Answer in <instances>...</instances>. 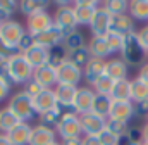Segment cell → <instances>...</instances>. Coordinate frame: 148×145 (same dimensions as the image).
<instances>
[{"label": "cell", "instance_id": "obj_1", "mask_svg": "<svg viewBox=\"0 0 148 145\" xmlns=\"http://www.w3.org/2000/svg\"><path fill=\"white\" fill-rule=\"evenodd\" d=\"M147 54L148 52L140 43L136 31L127 36H124V43H122V50H121V59L127 66H143L145 59H147Z\"/></svg>", "mask_w": 148, "mask_h": 145}, {"label": "cell", "instance_id": "obj_2", "mask_svg": "<svg viewBox=\"0 0 148 145\" xmlns=\"http://www.w3.org/2000/svg\"><path fill=\"white\" fill-rule=\"evenodd\" d=\"M7 109H10L21 123H28L33 121L35 117H38L36 110H35V106H33V99L29 95L24 93V90L21 92H16L10 99H9V104H7Z\"/></svg>", "mask_w": 148, "mask_h": 145}, {"label": "cell", "instance_id": "obj_3", "mask_svg": "<svg viewBox=\"0 0 148 145\" xmlns=\"http://www.w3.org/2000/svg\"><path fill=\"white\" fill-rule=\"evenodd\" d=\"M53 24L67 36L77 30V21L73 10V2H55Z\"/></svg>", "mask_w": 148, "mask_h": 145}, {"label": "cell", "instance_id": "obj_4", "mask_svg": "<svg viewBox=\"0 0 148 145\" xmlns=\"http://www.w3.org/2000/svg\"><path fill=\"white\" fill-rule=\"evenodd\" d=\"M55 133H57V137H60V140L81 138L83 130H81L79 114H76L74 110H64L59 124L55 126Z\"/></svg>", "mask_w": 148, "mask_h": 145}, {"label": "cell", "instance_id": "obj_5", "mask_svg": "<svg viewBox=\"0 0 148 145\" xmlns=\"http://www.w3.org/2000/svg\"><path fill=\"white\" fill-rule=\"evenodd\" d=\"M9 68H10V74L16 85H26L28 81L33 79L35 68L26 61L23 54H16L12 59H9Z\"/></svg>", "mask_w": 148, "mask_h": 145}, {"label": "cell", "instance_id": "obj_6", "mask_svg": "<svg viewBox=\"0 0 148 145\" xmlns=\"http://www.w3.org/2000/svg\"><path fill=\"white\" fill-rule=\"evenodd\" d=\"M98 7H100V3L95 0H76V2H73V10L76 16V21H77V26H90Z\"/></svg>", "mask_w": 148, "mask_h": 145}, {"label": "cell", "instance_id": "obj_7", "mask_svg": "<svg viewBox=\"0 0 148 145\" xmlns=\"http://www.w3.org/2000/svg\"><path fill=\"white\" fill-rule=\"evenodd\" d=\"M52 26H55L53 24V16L50 12H47V10L26 17V31L33 36H36L40 33H43V31H47V30H50Z\"/></svg>", "mask_w": 148, "mask_h": 145}, {"label": "cell", "instance_id": "obj_8", "mask_svg": "<svg viewBox=\"0 0 148 145\" xmlns=\"http://www.w3.org/2000/svg\"><path fill=\"white\" fill-rule=\"evenodd\" d=\"M112 26V14L100 3V7L97 9L91 23H90V31L93 36H105L110 31Z\"/></svg>", "mask_w": 148, "mask_h": 145}, {"label": "cell", "instance_id": "obj_9", "mask_svg": "<svg viewBox=\"0 0 148 145\" xmlns=\"http://www.w3.org/2000/svg\"><path fill=\"white\" fill-rule=\"evenodd\" d=\"M24 35H26V28H24L21 23L14 21V19H10V21L0 24V38H2L7 45H10V47H14V48L17 47V43L21 41V38Z\"/></svg>", "mask_w": 148, "mask_h": 145}, {"label": "cell", "instance_id": "obj_10", "mask_svg": "<svg viewBox=\"0 0 148 145\" xmlns=\"http://www.w3.org/2000/svg\"><path fill=\"white\" fill-rule=\"evenodd\" d=\"M79 121H81V130H83V135H95L98 137L105 128H107V119L95 114V112H86V114H81L79 116Z\"/></svg>", "mask_w": 148, "mask_h": 145}, {"label": "cell", "instance_id": "obj_11", "mask_svg": "<svg viewBox=\"0 0 148 145\" xmlns=\"http://www.w3.org/2000/svg\"><path fill=\"white\" fill-rule=\"evenodd\" d=\"M95 100V90L91 86H77L76 97H74V104H73V110L76 114H86L91 110Z\"/></svg>", "mask_w": 148, "mask_h": 145}, {"label": "cell", "instance_id": "obj_12", "mask_svg": "<svg viewBox=\"0 0 148 145\" xmlns=\"http://www.w3.org/2000/svg\"><path fill=\"white\" fill-rule=\"evenodd\" d=\"M83 79V71L77 69L76 66L66 62L57 69V85H73V86H79Z\"/></svg>", "mask_w": 148, "mask_h": 145}, {"label": "cell", "instance_id": "obj_13", "mask_svg": "<svg viewBox=\"0 0 148 145\" xmlns=\"http://www.w3.org/2000/svg\"><path fill=\"white\" fill-rule=\"evenodd\" d=\"M57 138V133L53 128H48L45 124H40L31 128V138H29V145H52Z\"/></svg>", "mask_w": 148, "mask_h": 145}, {"label": "cell", "instance_id": "obj_14", "mask_svg": "<svg viewBox=\"0 0 148 145\" xmlns=\"http://www.w3.org/2000/svg\"><path fill=\"white\" fill-rule=\"evenodd\" d=\"M76 92H77V86L73 85H57L53 88V93H55V99H57V106L64 110H73V104H74V97H76Z\"/></svg>", "mask_w": 148, "mask_h": 145}, {"label": "cell", "instance_id": "obj_15", "mask_svg": "<svg viewBox=\"0 0 148 145\" xmlns=\"http://www.w3.org/2000/svg\"><path fill=\"white\" fill-rule=\"evenodd\" d=\"M133 117H134V104L131 100H114L109 119H117V121L129 123Z\"/></svg>", "mask_w": 148, "mask_h": 145}, {"label": "cell", "instance_id": "obj_16", "mask_svg": "<svg viewBox=\"0 0 148 145\" xmlns=\"http://www.w3.org/2000/svg\"><path fill=\"white\" fill-rule=\"evenodd\" d=\"M105 62H107V61H103V59L91 57V61L84 66V69H83V79H84L90 86H93V85L97 83V79L105 74Z\"/></svg>", "mask_w": 148, "mask_h": 145}, {"label": "cell", "instance_id": "obj_17", "mask_svg": "<svg viewBox=\"0 0 148 145\" xmlns=\"http://www.w3.org/2000/svg\"><path fill=\"white\" fill-rule=\"evenodd\" d=\"M33 79L36 81L38 85L45 90H53L57 86V71L52 69L48 64L47 66H41L36 68L33 72Z\"/></svg>", "mask_w": 148, "mask_h": 145}, {"label": "cell", "instance_id": "obj_18", "mask_svg": "<svg viewBox=\"0 0 148 145\" xmlns=\"http://www.w3.org/2000/svg\"><path fill=\"white\" fill-rule=\"evenodd\" d=\"M64 38H66V35L57 26H52L50 30H47V31H43V33L35 36V43L45 47V48H53L57 45H62Z\"/></svg>", "mask_w": 148, "mask_h": 145}, {"label": "cell", "instance_id": "obj_19", "mask_svg": "<svg viewBox=\"0 0 148 145\" xmlns=\"http://www.w3.org/2000/svg\"><path fill=\"white\" fill-rule=\"evenodd\" d=\"M127 71H129V66L121 57H114L105 62V74L114 81L127 79Z\"/></svg>", "mask_w": 148, "mask_h": 145}, {"label": "cell", "instance_id": "obj_20", "mask_svg": "<svg viewBox=\"0 0 148 145\" xmlns=\"http://www.w3.org/2000/svg\"><path fill=\"white\" fill-rule=\"evenodd\" d=\"M26 57V61L36 69V68H41V66H47L48 64V59H50V48H45L41 45H33L28 52L23 54Z\"/></svg>", "mask_w": 148, "mask_h": 145}, {"label": "cell", "instance_id": "obj_21", "mask_svg": "<svg viewBox=\"0 0 148 145\" xmlns=\"http://www.w3.org/2000/svg\"><path fill=\"white\" fill-rule=\"evenodd\" d=\"M110 31L119 33L122 36H127L134 33V19L129 14H121V16H112V26Z\"/></svg>", "mask_w": 148, "mask_h": 145}, {"label": "cell", "instance_id": "obj_22", "mask_svg": "<svg viewBox=\"0 0 148 145\" xmlns=\"http://www.w3.org/2000/svg\"><path fill=\"white\" fill-rule=\"evenodd\" d=\"M33 106H35V110H36L38 116L47 112V110L55 109L57 107V99H55L53 90H43L38 97L33 99Z\"/></svg>", "mask_w": 148, "mask_h": 145}, {"label": "cell", "instance_id": "obj_23", "mask_svg": "<svg viewBox=\"0 0 148 145\" xmlns=\"http://www.w3.org/2000/svg\"><path fill=\"white\" fill-rule=\"evenodd\" d=\"M31 124L28 123H21L17 124L14 130H10L7 133V138L12 145H29V138H31Z\"/></svg>", "mask_w": 148, "mask_h": 145}, {"label": "cell", "instance_id": "obj_24", "mask_svg": "<svg viewBox=\"0 0 148 145\" xmlns=\"http://www.w3.org/2000/svg\"><path fill=\"white\" fill-rule=\"evenodd\" d=\"M88 50H90L91 57L103 59V61H107V57L112 54L105 36H91V40L88 41Z\"/></svg>", "mask_w": 148, "mask_h": 145}, {"label": "cell", "instance_id": "obj_25", "mask_svg": "<svg viewBox=\"0 0 148 145\" xmlns=\"http://www.w3.org/2000/svg\"><path fill=\"white\" fill-rule=\"evenodd\" d=\"M112 104H114V99L110 95H98L95 93V100H93V106H91V112L109 119V114H110Z\"/></svg>", "mask_w": 148, "mask_h": 145}, {"label": "cell", "instance_id": "obj_26", "mask_svg": "<svg viewBox=\"0 0 148 145\" xmlns=\"http://www.w3.org/2000/svg\"><path fill=\"white\" fill-rule=\"evenodd\" d=\"M48 2H40V0H23V2H17V9L21 14H24L26 17L33 16V14H38V12H43L48 9Z\"/></svg>", "mask_w": 148, "mask_h": 145}, {"label": "cell", "instance_id": "obj_27", "mask_svg": "<svg viewBox=\"0 0 148 145\" xmlns=\"http://www.w3.org/2000/svg\"><path fill=\"white\" fill-rule=\"evenodd\" d=\"M91 61V54L88 50V47H83V48H77L73 52H67V62L76 66L77 69H84V66Z\"/></svg>", "mask_w": 148, "mask_h": 145}, {"label": "cell", "instance_id": "obj_28", "mask_svg": "<svg viewBox=\"0 0 148 145\" xmlns=\"http://www.w3.org/2000/svg\"><path fill=\"white\" fill-rule=\"evenodd\" d=\"M17 124H21V121H19V117L10 110V109L3 107L0 109V133H3V135H7L10 130H14Z\"/></svg>", "mask_w": 148, "mask_h": 145}, {"label": "cell", "instance_id": "obj_29", "mask_svg": "<svg viewBox=\"0 0 148 145\" xmlns=\"http://www.w3.org/2000/svg\"><path fill=\"white\" fill-rule=\"evenodd\" d=\"M127 14L134 21H148V0H131Z\"/></svg>", "mask_w": 148, "mask_h": 145}, {"label": "cell", "instance_id": "obj_30", "mask_svg": "<svg viewBox=\"0 0 148 145\" xmlns=\"http://www.w3.org/2000/svg\"><path fill=\"white\" fill-rule=\"evenodd\" d=\"M110 97L114 100H131V79L127 78V79L115 81ZM131 102H133V100H131Z\"/></svg>", "mask_w": 148, "mask_h": 145}, {"label": "cell", "instance_id": "obj_31", "mask_svg": "<svg viewBox=\"0 0 148 145\" xmlns=\"http://www.w3.org/2000/svg\"><path fill=\"white\" fill-rule=\"evenodd\" d=\"M131 100L140 102V100H148V83L140 79L138 76L131 79Z\"/></svg>", "mask_w": 148, "mask_h": 145}, {"label": "cell", "instance_id": "obj_32", "mask_svg": "<svg viewBox=\"0 0 148 145\" xmlns=\"http://www.w3.org/2000/svg\"><path fill=\"white\" fill-rule=\"evenodd\" d=\"M67 62V50L64 45H57L53 48H50V59H48V66L52 69H59L62 64Z\"/></svg>", "mask_w": 148, "mask_h": 145}, {"label": "cell", "instance_id": "obj_33", "mask_svg": "<svg viewBox=\"0 0 148 145\" xmlns=\"http://www.w3.org/2000/svg\"><path fill=\"white\" fill-rule=\"evenodd\" d=\"M62 45L66 47V50H67V52H73V50H77V48L88 47L84 35H83L81 31H77V30L66 36V38H64V41H62Z\"/></svg>", "mask_w": 148, "mask_h": 145}, {"label": "cell", "instance_id": "obj_34", "mask_svg": "<svg viewBox=\"0 0 148 145\" xmlns=\"http://www.w3.org/2000/svg\"><path fill=\"white\" fill-rule=\"evenodd\" d=\"M62 114H64V109H60L59 106H57V107L52 109V110H47V112L40 114V116H38V121H40V124H45V126L55 130V126L59 124Z\"/></svg>", "mask_w": 148, "mask_h": 145}, {"label": "cell", "instance_id": "obj_35", "mask_svg": "<svg viewBox=\"0 0 148 145\" xmlns=\"http://www.w3.org/2000/svg\"><path fill=\"white\" fill-rule=\"evenodd\" d=\"M114 85H115V81L110 79L107 74H103L102 78L97 79V83H95L91 88H93L95 93H98V95H110L112 90H114Z\"/></svg>", "mask_w": 148, "mask_h": 145}, {"label": "cell", "instance_id": "obj_36", "mask_svg": "<svg viewBox=\"0 0 148 145\" xmlns=\"http://www.w3.org/2000/svg\"><path fill=\"white\" fill-rule=\"evenodd\" d=\"M112 16H121V14H127L129 10V2L126 0H109V2H103L102 3Z\"/></svg>", "mask_w": 148, "mask_h": 145}, {"label": "cell", "instance_id": "obj_37", "mask_svg": "<svg viewBox=\"0 0 148 145\" xmlns=\"http://www.w3.org/2000/svg\"><path fill=\"white\" fill-rule=\"evenodd\" d=\"M105 40H107V45H109L112 54H121L122 43H124V36L119 35V33H114V31H109L105 35Z\"/></svg>", "mask_w": 148, "mask_h": 145}, {"label": "cell", "instance_id": "obj_38", "mask_svg": "<svg viewBox=\"0 0 148 145\" xmlns=\"http://www.w3.org/2000/svg\"><path fill=\"white\" fill-rule=\"evenodd\" d=\"M107 130L112 131L114 135H117L119 138H122L127 133V130H129V123L117 121V119H107Z\"/></svg>", "mask_w": 148, "mask_h": 145}, {"label": "cell", "instance_id": "obj_39", "mask_svg": "<svg viewBox=\"0 0 148 145\" xmlns=\"http://www.w3.org/2000/svg\"><path fill=\"white\" fill-rule=\"evenodd\" d=\"M33 45H35V36L29 35V33L26 31V35L23 36V38H21V41L17 43L16 50H17V54H24V52H28Z\"/></svg>", "mask_w": 148, "mask_h": 145}, {"label": "cell", "instance_id": "obj_40", "mask_svg": "<svg viewBox=\"0 0 148 145\" xmlns=\"http://www.w3.org/2000/svg\"><path fill=\"white\" fill-rule=\"evenodd\" d=\"M0 79L3 83H7L9 86L16 85L14 83V78L10 74V68H9V61H0Z\"/></svg>", "mask_w": 148, "mask_h": 145}, {"label": "cell", "instance_id": "obj_41", "mask_svg": "<svg viewBox=\"0 0 148 145\" xmlns=\"http://www.w3.org/2000/svg\"><path fill=\"white\" fill-rule=\"evenodd\" d=\"M98 140H100V144L102 145H119V140H121V138L105 128V130L98 135Z\"/></svg>", "mask_w": 148, "mask_h": 145}, {"label": "cell", "instance_id": "obj_42", "mask_svg": "<svg viewBox=\"0 0 148 145\" xmlns=\"http://www.w3.org/2000/svg\"><path fill=\"white\" fill-rule=\"evenodd\" d=\"M133 104H134V117L148 121V100H140V102H133Z\"/></svg>", "mask_w": 148, "mask_h": 145}, {"label": "cell", "instance_id": "obj_43", "mask_svg": "<svg viewBox=\"0 0 148 145\" xmlns=\"http://www.w3.org/2000/svg\"><path fill=\"white\" fill-rule=\"evenodd\" d=\"M16 54H17V50H16L14 47L7 45V43L0 38V61H9V59H12Z\"/></svg>", "mask_w": 148, "mask_h": 145}, {"label": "cell", "instance_id": "obj_44", "mask_svg": "<svg viewBox=\"0 0 148 145\" xmlns=\"http://www.w3.org/2000/svg\"><path fill=\"white\" fill-rule=\"evenodd\" d=\"M124 137H127L134 144H143V130L140 126H129V130Z\"/></svg>", "mask_w": 148, "mask_h": 145}, {"label": "cell", "instance_id": "obj_45", "mask_svg": "<svg viewBox=\"0 0 148 145\" xmlns=\"http://www.w3.org/2000/svg\"><path fill=\"white\" fill-rule=\"evenodd\" d=\"M43 90H45V88H41V86L38 85L35 79H31V81H28V83L24 85V93H26V95H29L31 99L38 97V95H40Z\"/></svg>", "mask_w": 148, "mask_h": 145}, {"label": "cell", "instance_id": "obj_46", "mask_svg": "<svg viewBox=\"0 0 148 145\" xmlns=\"http://www.w3.org/2000/svg\"><path fill=\"white\" fill-rule=\"evenodd\" d=\"M0 9L12 16L14 10L17 9V2H14V0H0Z\"/></svg>", "mask_w": 148, "mask_h": 145}, {"label": "cell", "instance_id": "obj_47", "mask_svg": "<svg viewBox=\"0 0 148 145\" xmlns=\"http://www.w3.org/2000/svg\"><path fill=\"white\" fill-rule=\"evenodd\" d=\"M136 35H138V40H140V43L143 45V48L148 52V24L147 26H143L140 31H136Z\"/></svg>", "mask_w": 148, "mask_h": 145}, {"label": "cell", "instance_id": "obj_48", "mask_svg": "<svg viewBox=\"0 0 148 145\" xmlns=\"http://www.w3.org/2000/svg\"><path fill=\"white\" fill-rule=\"evenodd\" d=\"M10 92H12V86H9L7 83H3V81L0 79V102H3L5 99H9Z\"/></svg>", "mask_w": 148, "mask_h": 145}, {"label": "cell", "instance_id": "obj_49", "mask_svg": "<svg viewBox=\"0 0 148 145\" xmlns=\"http://www.w3.org/2000/svg\"><path fill=\"white\" fill-rule=\"evenodd\" d=\"M81 145H102L98 137L95 135H83L81 137Z\"/></svg>", "mask_w": 148, "mask_h": 145}, {"label": "cell", "instance_id": "obj_50", "mask_svg": "<svg viewBox=\"0 0 148 145\" xmlns=\"http://www.w3.org/2000/svg\"><path fill=\"white\" fill-rule=\"evenodd\" d=\"M138 78L148 83V62H145L143 66H140V72H138Z\"/></svg>", "mask_w": 148, "mask_h": 145}, {"label": "cell", "instance_id": "obj_51", "mask_svg": "<svg viewBox=\"0 0 148 145\" xmlns=\"http://www.w3.org/2000/svg\"><path fill=\"white\" fill-rule=\"evenodd\" d=\"M60 145H81V138H69V140H62Z\"/></svg>", "mask_w": 148, "mask_h": 145}, {"label": "cell", "instance_id": "obj_52", "mask_svg": "<svg viewBox=\"0 0 148 145\" xmlns=\"http://www.w3.org/2000/svg\"><path fill=\"white\" fill-rule=\"evenodd\" d=\"M119 145H141V144H134V142H131L127 137H122V138L119 140Z\"/></svg>", "mask_w": 148, "mask_h": 145}, {"label": "cell", "instance_id": "obj_53", "mask_svg": "<svg viewBox=\"0 0 148 145\" xmlns=\"http://www.w3.org/2000/svg\"><path fill=\"white\" fill-rule=\"evenodd\" d=\"M141 130H143V142H148V121L141 126Z\"/></svg>", "mask_w": 148, "mask_h": 145}, {"label": "cell", "instance_id": "obj_54", "mask_svg": "<svg viewBox=\"0 0 148 145\" xmlns=\"http://www.w3.org/2000/svg\"><path fill=\"white\" fill-rule=\"evenodd\" d=\"M0 145H12L10 142H9L7 135H3V133H0Z\"/></svg>", "mask_w": 148, "mask_h": 145}, {"label": "cell", "instance_id": "obj_55", "mask_svg": "<svg viewBox=\"0 0 148 145\" xmlns=\"http://www.w3.org/2000/svg\"><path fill=\"white\" fill-rule=\"evenodd\" d=\"M52 145H60V142H53Z\"/></svg>", "mask_w": 148, "mask_h": 145}, {"label": "cell", "instance_id": "obj_56", "mask_svg": "<svg viewBox=\"0 0 148 145\" xmlns=\"http://www.w3.org/2000/svg\"><path fill=\"white\" fill-rule=\"evenodd\" d=\"M141 145H148V142H143V144H141Z\"/></svg>", "mask_w": 148, "mask_h": 145}, {"label": "cell", "instance_id": "obj_57", "mask_svg": "<svg viewBox=\"0 0 148 145\" xmlns=\"http://www.w3.org/2000/svg\"><path fill=\"white\" fill-rule=\"evenodd\" d=\"M147 57H148V54H147Z\"/></svg>", "mask_w": 148, "mask_h": 145}]
</instances>
